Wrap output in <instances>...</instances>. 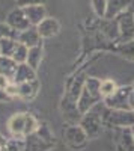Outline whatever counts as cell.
<instances>
[{
	"label": "cell",
	"mask_w": 134,
	"mask_h": 151,
	"mask_svg": "<svg viewBox=\"0 0 134 151\" xmlns=\"http://www.w3.org/2000/svg\"><path fill=\"white\" fill-rule=\"evenodd\" d=\"M131 86L127 88H118V91L112 95L105 98V106L108 109L113 110H131L133 104H131Z\"/></svg>",
	"instance_id": "obj_1"
},
{
	"label": "cell",
	"mask_w": 134,
	"mask_h": 151,
	"mask_svg": "<svg viewBox=\"0 0 134 151\" xmlns=\"http://www.w3.org/2000/svg\"><path fill=\"white\" fill-rule=\"evenodd\" d=\"M80 127L83 129V132L86 133L88 137H96L103 132V122H101V118L96 113L89 112V113H84Z\"/></svg>",
	"instance_id": "obj_2"
},
{
	"label": "cell",
	"mask_w": 134,
	"mask_h": 151,
	"mask_svg": "<svg viewBox=\"0 0 134 151\" xmlns=\"http://www.w3.org/2000/svg\"><path fill=\"white\" fill-rule=\"evenodd\" d=\"M6 24L14 29L15 32H23L30 27V23H29L26 14H24L23 8H18V9H14L12 12H9V15L6 18Z\"/></svg>",
	"instance_id": "obj_3"
},
{
	"label": "cell",
	"mask_w": 134,
	"mask_h": 151,
	"mask_svg": "<svg viewBox=\"0 0 134 151\" xmlns=\"http://www.w3.org/2000/svg\"><path fill=\"white\" fill-rule=\"evenodd\" d=\"M110 122L115 127H133L134 125V110H113L110 115Z\"/></svg>",
	"instance_id": "obj_4"
},
{
	"label": "cell",
	"mask_w": 134,
	"mask_h": 151,
	"mask_svg": "<svg viewBox=\"0 0 134 151\" xmlns=\"http://www.w3.org/2000/svg\"><path fill=\"white\" fill-rule=\"evenodd\" d=\"M36 30H38L39 36L41 38H51L54 35L59 33L60 30V24L56 18H51V17H47L44 18L38 26H36Z\"/></svg>",
	"instance_id": "obj_5"
},
{
	"label": "cell",
	"mask_w": 134,
	"mask_h": 151,
	"mask_svg": "<svg viewBox=\"0 0 134 151\" xmlns=\"http://www.w3.org/2000/svg\"><path fill=\"white\" fill-rule=\"evenodd\" d=\"M17 42L26 45L27 48H32V47H36L41 44V36L38 33V30L29 27L27 30H23V32H18L17 35Z\"/></svg>",
	"instance_id": "obj_6"
},
{
	"label": "cell",
	"mask_w": 134,
	"mask_h": 151,
	"mask_svg": "<svg viewBox=\"0 0 134 151\" xmlns=\"http://www.w3.org/2000/svg\"><path fill=\"white\" fill-rule=\"evenodd\" d=\"M98 100H100L98 95L92 94L86 86H83V89H81V92H80V95H78L77 107H78V110H80L81 113H88L89 109H91L96 101H98Z\"/></svg>",
	"instance_id": "obj_7"
},
{
	"label": "cell",
	"mask_w": 134,
	"mask_h": 151,
	"mask_svg": "<svg viewBox=\"0 0 134 151\" xmlns=\"http://www.w3.org/2000/svg\"><path fill=\"white\" fill-rule=\"evenodd\" d=\"M24 14H26L30 26H38V24L47 18V11L44 8V5H35V6H27V8H23Z\"/></svg>",
	"instance_id": "obj_8"
},
{
	"label": "cell",
	"mask_w": 134,
	"mask_h": 151,
	"mask_svg": "<svg viewBox=\"0 0 134 151\" xmlns=\"http://www.w3.org/2000/svg\"><path fill=\"white\" fill-rule=\"evenodd\" d=\"M24 121H26V113H15L8 121V130L12 136L23 137L24 136Z\"/></svg>",
	"instance_id": "obj_9"
},
{
	"label": "cell",
	"mask_w": 134,
	"mask_h": 151,
	"mask_svg": "<svg viewBox=\"0 0 134 151\" xmlns=\"http://www.w3.org/2000/svg\"><path fill=\"white\" fill-rule=\"evenodd\" d=\"M15 83H24V82H33L36 79V73L33 68H30L27 64H20L17 65V70L14 73V77H12Z\"/></svg>",
	"instance_id": "obj_10"
},
{
	"label": "cell",
	"mask_w": 134,
	"mask_h": 151,
	"mask_svg": "<svg viewBox=\"0 0 134 151\" xmlns=\"http://www.w3.org/2000/svg\"><path fill=\"white\" fill-rule=\"evenodd\" d=\"M131 0H107V11H105V17L104 18H115L119 12H124Z\"/></svg>",
	"instance_id": "obj_11"
},
{
	"label": "cell",
	"mask_w": 134,
	"mask_h": 151,
	"mask_svg": "<svg viewBox=\"0 0 134 151\" xmlns=\"http://www.w3.org/2000/svg\"><path fill=\"white\" fill-rule=\"evenodd\" d=\"M118 91V85L113 79H104V80H100V86H98V92H100V97L101 98H108L112 97L115 92Z\"/></svg>",
	"instance_id": "obj_12"
},
{
	"label": "cell",
	"mask_w": 134,
	"mask_h": 151,
	"mask_svg": "<svg viewBox=\"0 0 134 151\" xmlns=\"http://www.w3.org/2000/svg\"><path fill=\"white\" fill-rule=\"evenodd\" d=\"M41 59H42V45H36V47H32L29 48V53H27V59H26V64L33 68L36 71V68L39 67L41 64Z\"/></svg>",
	"instance_id": "obj_13"
},
{
	"label": "cell",
	"mask_w": 134,
	"mask_h": 151,
	"mask_svg": "<svg viewBox=\"0 0 134 151\" xmlns=\"http://www.w3.org/2000/svg\"><path fill=\"white\" fill-rule=\"evenodd\" d=\"M17 40L14 38H2L0 40V56L3 58H12L15 48H17Z\"/></svg>",
	"instance_id": "obj_14"
},
{
	"label": "cell",
	"mask_w": 134,
	"mask_h": 151,
	"mask_svg": "<svg viewBox=\"0 0 134 151\" xmlns=\"http://www.w3.org/2000/svg\"><path fill=\"white\" fill-rule=\"evenodd\" d=\"M35 94H36V80L18 83V97L29 100V98H32Z\"/></svg>",
	"instance_id": "obj_15"
},
{
	"label": "cell",
	"mask_w": 134,
	"mask_h": 151,
	"mask_svg": "<svg viewBox=\"0 0 134 151\" xmlns=\"http://www.w3.org/2000/svg\"><path fill=\"white\" fill-rule=\"evenodd\" d=\"M65 136H66V139L72 144V142H74V144H80V142H83L84 139H86V133H84L83 132V129L80 127H69L66 132H65Z\"/></svg>",
	"instance_id": "obj_16"
},
{
	"label": "cell",
	"mask_w": 134,
	"mask_h": 151,
	"mask_svg": "<svg viewBox=\"0 0 134 151\" xmlns=\"http://www.w3.org/2000/svg\"><path fill=\"white\" fill-rule=\"evenodd\" d=\"M27 53H29V48L26 45H23V44H17V48H15V52L14 55H12V60L15 62L17 65L20 64H26V59H27Z\"/></svg>",
	"instance_id": "obj_17"
},
{
	"label": "cell",
	"mask_w": 134,
	"mask_h": 151,
	"mask_svg": "<svg viewBox=\"0 0 134 151\" xmlns=\"http://www.w3.org/2000/svg\"><path fill=\"white\" fill-rule=\"evenodd\" d=\"M39 124L36 121V118L30 113H26V121H24V136H32L33 133H36Z\"/></svg>",
	"instance_id": "obj_18"
},
{
	"label": "cell",
	"mask_w": 134,
	"mask_h": 151,
	"mask_svg": "<svg viewBox=\"0 0 134 151\" xmlns=\"http://www.w3.org/2000/svg\"><path fill=\"white\" fill-rule=\"evenodd\" d=\"M119 30L122 32V35L125 36H130V35H134V18L131 15H127L120 20V24H119Z\"/></svg>",
	"instance_id": "obj_19"
},
{
	"label": "cell",
	"mask_w": 134,
	"mask_h": 151,
	"mask_svg": "<svg viewBox=\"0 0 134 151\" xmlns=\"http://www.w3.org/2000/svg\"><path fill=\"white\" fill-rule=\"evenodd\" d=\"M92 9L96 14V17H105V11H107V0H91Z\"/></svg>",
	"instance_id": "obj_20"
},
{
	"label": "cell",
	"mask_w": 134,
	"mask_h": 151,
	"mask_svg": "<svg viewBox=\"0 0 134 151\" xmlns=\"http://www.w3.org/2000/svg\"><path fill=\"white\" fill-rule=\"evenodd\" d=\"M17 35H18V32H15L12 27H9L8 24L0 23V40L2 38H14V40H17Z\"/></svg>",
	"instance_id": "obj_21"
},
{
	"label": "cell",
	"mask_w": 134,
	"mask_h": 151,
	"mask_svg": "<svg viewBox=\"0 0 134 151\" xmlns=\"http://www.w3.org/2000/svg\"><path fill=\"white\" fill-rule=\"evenodd\" d=\"M3 92L6 94V97H11V98L18 97V83H15V82H11V83L6 86V89H5Z\"/></svg>",
	"instance_id": "obj_22"
},
{
	"label": "cell",
	"mask_w": 134,
	"mask_h": 151,
	"mask_svg": "<svg viewBox=\"0 0 134 151\" xmlns=\"http://www.w3.org/2000/svg\"><path fill=\"white\" fill-rule=\"evenodd\" d=\"M20 8H27V6H35V5H44L45 0H15Z\"/></svg>",
	"instance_id": "obj_23"
},
{
	"label": "cell",
	"mask_w": 134,
	"mask_h": 151,
	"mask_svg": "<svg viewBox=\"0 0 134 151\" xmlns=\"http://www.w3.org/2000/svg\"><path fill=\"white\" fill-rule=\"evenodd\" d=\"M11 82H12V80L8 77V76L0 74V91H5V89H6V86H8Z\"/></svg>",
	"instance_id": "obj_24"
},
{
	"label": "cell",
	"mask_w": 134,
	"mask_h": 151,
	"mask_svg": "<svg viewBox=\"0 0 134 151\" xmlns=\"http://www.w3.org/2000/svg\"><path fill=\"white\" fill-rule=\"evenodd\" d=\"M131 89H133V92H131V104L134 106V85L131 86Z\"/></svg>",
	"instance_id": "obj_25"
},
{
	"label": "cell",
	"mask_w": 134,
	"mask_h": 151,
	"mask_svg": "<svg viewBox=\"0 0 134 151\" xmlns=\"http://www.w3.org/2000/svg\"><path fill=\"white\" fill-rule=\"evenodd\" d=\"M130 132H131V136H133V141H134V125L130 129Z\"/></svg>",
	"instance_id": "obj_26"
},
{
	"label": "cell",
	"mask_w": 134,
	"mask_h": 151,
	"mask_svg": "<svg viewBox=\"0 0 134 151\" xmlns=\"http://www.w3.org/2000/svg\"><path fill=\"white\" fill-rule=\"evenodd\" d=\"M133 109H134V106H133Z\"/></svg>",
	"instance_id": "obj_27"
}]
</instances>
